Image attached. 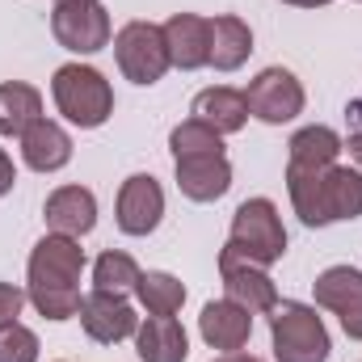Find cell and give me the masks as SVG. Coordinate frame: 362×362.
<instances>
[{"label":"cell","mask_w":362,"mask_h":362,"mask_svg":"<svg viewBox=\"0 0 362 362\" xmlns=\"http://www.w3.org/2000/svg\"><path fill=\"white\" fill-rule=\"evenodd\" d=\"M270 341L278 362H329L333 341L316 308L308 303H278L270 312Z\"/></svg>","instance_id":"277c9868"},{"label":"cell","mask_w":362,"mask_h":362,"mask_svg":"<svg viewBox=\"0 0 362 362\" xmlns=\"http://www.w3.org/2000/svg\"><path fill=\"white\" fill-rule=\"evenodd\" d=\"M194 118L206 122V127L219 131V135H232V131H240V127L249 122V101H245L240 89L219 85V89H206V93L194 97Z\"/></svg>","instance_id":"d6986e66"},{"label":"cell","mask_w":362,"mask_h":362,"mask_svg":"<svg viewBox=\"0 0 362 362\" xmlns=\"http://www.w3.org/2000/svg\"><path fill=\"white\" fill-rule=\"evenodd\" d=\"M114 59H118V72L135 85H156L173 68L165 30L152 25V21H127L114 34Z\"/></svg>","instance_id":"8992f818"},{"label":"cell","mask_w":362,"mask_h":362,"mask_svg":"<svg viewBox=\"0 0 362 362\" xmlns=\"http://www.w3.org/2000/svg\"><path fill=\"white\" fill-rule=\"evenodd\" d=\"M232 185L228 156H185L177 160V189L189 202H215Z\"/></svg>","instance_id":"e0dca14e"},{"label":"cell","mask_w":362,"mask_h":362,"mask_svg":"<svg viewBox=\"0 0 362 362\" xmlns=\"http://www.w3.org/2000/svg\"><path fill=\"white\" fill-rule=\"evenodd\" d=\"M160 215H165V189L152 173H135V177L122 181V189H118V228L127 236L156 232Z\"/></svg>","instance_id":"7c38bea8"},{"label":"cell","mask_w":362,"mask_h":362,"mask_svg":"<svg viewBox=\"0 0 362 362\" xmlns=\"http://www.w3.org/2000/svg\"><path fill=\"white\" fill-rule=\"evenodd\" d=\"M286 189L295 202V215L308 228H325L337 219H358L362 215V173L346 165L329 169H291L286 165Z\"/></svg>","instance_id":"7a4b0ae2"},{"label":"cell","mask_w":362,"mask_h":362,"mask_svg":"<svg viewBox=\"0 0 362 362\" xmlns=\"http://www.w3.org/2000/svg\"><path fill=\"white\" fill-rule=\"evenodd\" d=\"M198 333L211 350H223V354H240L253 337V312H245L240 303L232 299H215L202 308L198 316Z\"/></svg>","instance_id":"4fadbf2b"},{"label":"cell","mask_w":362,"mask_h":362,"mask_svg":"<svg viewBox=\"0 0 362 362\" xmlns=\"http://www.w3.org/2000/svg\"><path fill=\"white\" fill-rule=\"evenodd\" d=\"M219 274H223L228 299L240 303L245 312L262 316V312H274V308H278V286H274V278L266 274V266H257V262H249V257L223 249V253H219Z\"/></svg>","instance_id":"ba28073f"},{"label":"cell","mask_w":362,"mask_h":362,"mask_svg":"<svg viewBox=\"0 0 362 362\" xmlns=\"http://www.w3.org/2000/svg\"><path fill=\"white\" fill-rule=\"evenodd\" d=\"M25 291L21 286H13V282H0V329L4 325H17V316H21V308H25Z\"/></svg>","instance_id":"4316f807"},{"label":"cell","mask_w":362,"mask_h":362,"mask_svg":"<svg viewBox=\"0 0 362 362\" xmlns=\"http://www.w3.org/2000/svg\"><path fill=\"white\" fill-rule=\"evenodd\" d=\"M169 148H173V160H185V156H223V135L211 131L206 122L189 118V122L173 127Z\"/></svg>","instance_id":"d4e9b609"},{"label":"cell","mask_w":362,"mask_h":362,"mask_svg":"<svg viewBox=\"0 0 362 362\" xmlns=\"http://www.w3.org/2000/svg\"><path fill=\"white\" fill-rule=\"evenodd\" d=\"M0 362H38V337L25 325L0 329Z\"/></svg>","instance_id":"484cf974"},{"label":"cell","mask_w":362,"mask_h":362,"mask_svg":"<svg viewBox=\"0 0 362 362\" xmlns=\"http://www.w3.org/2000/svg\"><path fill=\"white\" fill-rule=\"evenodd\" d=\"M291 169H329L341 156V135L333 127H303L291 135Z\"/></svg>","instance_id":"7402d4cb"},{"label":"cell","mask_w":362,"mask_h":362,"mask_svg":"<svg viewBox=\"0 0 362 362\" xmlns=\"http://www.w3.org/2000/svg\"><path fill=\"white\" fill-rule=\"evenodd\" d=\"M51 34L64 51L93 55L110 47V13L101 8V0H59L51 13Z\"/></svg>","instance_id":"52a82bcc"},{"label":"cell","mask_w":362,"mask_h":362,"mask_svg":"<svg viewBox=\"0 0 362 362\" xmlns=\"http://www.w3.org/2000/svg\"><path fill=\"white\" fill-rule=\"evenodd\" d=\"M165 42H169V64L181 72L206 68L211 64V17L198 13H173L165 25Z\"/></svg>","instance_id":"5bb4252c"},{"label":"cell","mask_w":362,"mask_h":362,"mask_svg":"<svg viewBox=\"0 0 362 362\" xmlns=\"http://www.w3.org/2000/svg\"><path fill=\"white\" fill-rule=\"evenodd\" d=\"M21 160L34 169V173H59L68 160H72V139L59 122L51 118H38L25 135H21Z\"/></svg>","instance_id":"2e32d148"},{"label":"cell","mask_w":362,"mask_h":362,"mask_svg":"<svg viewBox=\"0 0 362 362\" xmlns=\"http://www.w3.org/2000/svg\"><path fill=\"white\" fill-rule=\"evenodd\" d=\"M312 286H316V303L341 316L346 337L362 341V270H354V266H329Z\"/></svg>","instance_id":"8fae6325"},{"label":"cell","mask_w":362,"mask_h":362,"mask_svg":"<svg viewBox=\"0 0 362 362\" xmlns=\"http://www.w3.org/2000/svg\"><path fill=\"white\" fill-rule=\"evenodd\" d=\"M245 101H249V114H253V118H262V122H270V127H282V122H291L295 114H303V85H299L295 72H286V68H266V72L249 85Z\"/></svg>","instance_id":"9c48e42d"},{"label":"cell","mask_w":362,"mask_h":362,"mask_svg":"<svg viewBox=\"0 0 362 362\" xmlns=\"http://www.w3.org/2000/svg\"><path fill=\"white\" fill-rule=\"evenodd\" d=\"M42 118V93L25 81H8L0 85V135H25L34 122Z\"/></svg>","instance_id":"44dd1931"},{"label":"cell","mask_w":362,"mask_h":362,"mask_svg":"<svg viewBox=\"0 0 362 362\" xmlns=\"http://www.w3.org/2000/svg\"><path fill=\"white\" fill-rule=\"evenodd\" d=\"M135 350L144 362H185L189 358V337L173 316H148L135 333Z\"/></svg>","instance_id":"ac0fdd59"},{"label":"cell","mask_w":362,"mask_h":362,"mask_svg":"<svg viewBox=\"0 0 362 362\" xmlns=\"http://www.w3.org/2000/svg\"><path fill=\"white\" fill-rule=\"evenodd\" d=\"M249 51H253V30L240 17L232 13L211 17V68L215 72H236L249 59Z\"/></svg>","instance_id":"ffe728a7"},{"label":"cell","mask_w":362,"mask_h":362,"mask_svg":"<svg viewBox=\"0 0 362 362\" xmlns=\"http://www.w3.org/2000/svg\"><path fill=\"white\" fill-rule=\"evenodd\" d=\"M228 249L257 262V266H274L282 262L286 253V228L278 219V206L270 198H249L236 206L232 215V236H228Z\"/></svg>","instance_id":"5b68a950"},{"label":"cell","mask_w":362,"mask_h":362,"mask_svg":"<svg viewBox=\"0 0 362 362\" xmlns=\"http://www.w3.org/2000/svg\"><path fill=\"white\" fill-rule=\"evenodd\" d=\"M81 325L97 346H118L139 333V316L127 303V295H110V291H93L81 299Z\"/></svg>","instance_id":"30bf717a"},{"label":"cell","mask_w":362,"mask_h":362,"mask_svg":"<svg viewBox=\"0 0 362 362\" xmlns=\"http://www.w3.org/2000/svg\"><path fill=\"white\" fill-rule=\"evenodd\" d=\"M215 362H262V358H253V354H223V358H215Z\"/></svg>","instance_id":"4dcf8cb0"},{"label":"cell","mask_w":362,"mask_h":362,"mask_svg":"<svg viewBox=\"0 0 362 362\" xmlns=\"http://www.w3.org/2000/svg\"><path fill=\"white\" fill-rule=\"evenodd\" d=\"M282 4H295V8H320V4H329V0H282Z\"/></svg>","instance_id":"f546056e"},{"label":"cell","mask_w":362,"mask_h":362,"mask_svg":"<svg viewBox=\"0 0 362 362\" xmlns=\"http://www.w3.org/2000/svg\"><path fill=\"white\" fill-rule=\"evenodd\" d=\"M13 181H17V169H13V160H8V152L0 148V198L13 189Z\"/></svg>","instance_id":"83f0119b"},{"label":"cell","mask_w":362,"mask_h":362,"mask_svg":"<svg viewBox=\"0 0 362 362\" xmlns=\"http://www.w3.org/2000/svg\"><path fill=\"white\" fill-rule=\"evenodd\" d=\"M135 295H139V303L148 308V316H173V312H181V303H185L181 278H173V274H165V270L139 274Z\"/></svg>","instance_id":"603a6c76"},{"label":"cell","mask_w":362,"mask_h":362,"mask_svg":"<svg viewBox=\"0 0 362 362\" xmlns=\"http://www.w3.org/2000/svg\"><path fill=\"white\" fill-rule=\"evenodd\" d=\"M42 215H47V228L51 232L81 240L85 232H93V223H97V198H93V189H85V185H59L47 198Z\"/></svg>","instance_id":"9a60e30c"},{"label":"cell","mask_w":362,"mask_h":362,"mask_svg":"<svg viewBox=\"0 0 362 362\" xmlns=\"http://www.w3.org/2000/svg\"><path fill=\"white\" fill-rule=\"evenodd\" d=\"M51 97H55L59 114L68 122L85 127V131L101 127L114 114V89H110V81L97 68H89V64H64V68H55Z\"/></svg>","instance_id":"3957f363"},{"label":"cell","mask_w":362,"mask_h":362,"mask_svg":"<svg viewBox=\"0 0 362 362\" xmlns=\"http://www.w3.org/2000/svg\"><path fill=\"white\" fill-rule=\"evenodd\" d=\"M346 148H350V156H354V165L362 169V131H354V135H350V144H346Z\"/></svg>","instance_id":"f1b7e54d"},{"label":"cell","mask_w":362,"mask_h":362,"mask_svg":"<svg viewBox=\"0 0 362 362\" xmlns=\"http://www.w3.org/2000/svg\"><path fill=\"white\" fill-rule=\"evenodd\" d=\"M139 266H135V257H127V253H118V249H110V253H101L97 257V266H93V291H110V295H131L135 286H139Z\"/></svg>","instance_id":"cb8c5ba5"},{"label":"cell","mask_w":362,"mask_h":362,"mask_svg":"<svg viewBox=\"0 0 362 362\" xmlns=\"http://www.w3.org/2000/svg\"><path fill=\"white\" fill-rule=\"evenodd\" d=\"M81 270H85V249L76 236L47 232L34 253H30V303L47 320H72L81 316Z\"/></svg>","instance_id":"6da1fadb"}]
</instances>
